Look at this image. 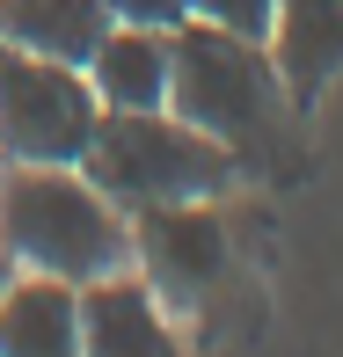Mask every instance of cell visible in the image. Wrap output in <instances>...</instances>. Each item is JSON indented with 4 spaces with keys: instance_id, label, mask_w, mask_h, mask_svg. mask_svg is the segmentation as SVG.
<instances>
[{
    "instance_id": "obj_1",
    "label": "cell",
    "mask_w": 343,
    "mask_h": 357,
    "mask_svg": "<svg viewBox=\"0 0 343 357\" xmlns=\"http://www.w3.org/2000/svg\"><path fill=\"white\" fill-rule=\"evenodd\" d=\"M0 248L22 270L88 284L132 263V212H117L80 168L0 160Z\"/></svg>"
},
{
    "instance_id": "obj_2",
    "label": "cell",
    "mask_w": 343,
    "mask_h": 357,
    "mask_svg": "<svg viewBox=\"0 0 343 357\" xmlns=\"http://www.w3.org/2000/svg\"><path fill=\"white\" fill-rule=\"evenodd\" d=\"M168 44H175V59H168V109L175 117L212 132L234 160L277 146V132L292 117V95L270 66L263 37H234V29L205 22V15H183L168 29Z\"/></svg>"
},
{
    "instance_id": "obj_3",
    "label": "cell",
    "mask_w": 343,
    "mask_h": 357,
    "mask_svg": "<svg viewBox=\"0 0 343 357\" xmlns=\"http://www.w3.org/2000/svg\"><path fill=\"white\" fill-rule=\"evenodd\" d=\"M80 175L117 212H146V204H183V197H226L241 160L212 132L183 124L175 109H103L88 153H80Z\"/></svg>"
},
{
    "instance_id": "obj_4",
    "label": "cell",
    "mask_w": 343,
    "mask_h": 357,
    "mask_svg": "<svg viewBox=\"0 0 343 357\" xmlns=\"http://www.w3.org/2000/svg\"><path fill=\"white\" fill-rule=\"evenodd\" d=\"M95 102L88 66L37 59L0 44V160H44V168H80L95 139Z\"/></svg>"
},
{
    "instance_id": "obj_5",
    "label": "cell",
    "mask_w": 343,
    "mask_h": 357,
    "mask_svg": "<svg viewBox=\"0 0 343 357\" xmlns=\"http://www.w3.org/2000/svg\"><path fill=\"white\" fill-rule=\"evenodd\" d=\"M132 270L161 291L175 321L219 299L234 270V234H226L219 197H183V204H146L132 212Z\"/></svg>"
},
{
    "instance_id": "obj_6",
    "label": "cell",
    "mask_w": 343,
    "mask_h": 357,
    "mask_svg": "<svg viewBox=\"0 0 343 357\" xmlns=\"http://www.w3.org/2000/svg\"><path fill=\"white\" fill-rule=\"evenodd\" d=\"M80 350L95 357H161L175 350V314L132 263L80 284Z\"/></svg>"
},
{
    "instance_id": "obj_7",
    "label": "cell",
    "mask_w": 343,
    "mask_h": 357,
    "mask_svg": "<svg viewBox=\"0 0 343 357\" xmlns=\"http://www.w3.org/2000/svg\"><path fill=\"white\" fill-rule=\"evenodd\" d=\"M263 52L285 80L292 109H314V95L343 73V0H277Z\"/></svg>"
},
{
    "instance_id": "obj_8",
    "label": "cell",
    "mask_w": 343,
    "mask_h": 357,
    "mask_svg": "<svg viewBox=\"0 0 343 357\" xmlns=\"http://www.w3.org/2000/svg\"><path fill=\"white\" fill-rule=\"evenodd\" d=\"M80 350V284L15 270L0 291V357H73Z\"/></svg>"
},
{
    "instance_id": "obj_9",
    "label": "cell",
    "mask_w": 343,
    "mask_h": 357,
    "mask_svg": "<svg viewBox=\"0 0 343 357\" xmlns=\"http://www.w3.org/2000/svg\"><path fill=\"white\" fill-rule=\"evenodd\" d=\"M168 29L146 22H110L103 44L88 52V88L103 109H168Z\"/></svg>"
},
{
    "instance_id": "obj_10",
    "label": "cell",
    "mask_w": 343,
    "mask_h": 357,
    "mask_svg": "<svg viewBox=\"0 0 343 357\" xmlns=\"http://www.w3.org/2000/svg\"><path fill=\"white\" fill-rule=\"evenodd\" d=\"M110 22H117L110 0H0V44L66 59V66H88V52L103 44Z\"/></svg>"
},
{
    "instance_id": "obj_11",
    "label": "cell",
    "mask_w": 343,
    "mask_h": 357,
    "mask_svg": "<svg viewBox=\"0 0 343 357\" xmlns=\"http://www.w3.org/2000/svg\"><path fill=\"white\" fill-rule=\"evenodd\" d=\"M270 8H277V0H190V15L234 29V37H263V29H270Z\"/></svg>"
},
{
    "instance_id": "obj_12",
    "label": "cell",
    "mask_w": 343,
    "mask_h": 357,
    "mask_svg": "<svg viewBox=\"0 0 343 357\" xmlns=\"http://www.w3.org/2000/svg\"><path fill=\"white\" fill-rule=\"evenodd\" d=\"M117 22H146V29H175L190 15V0H110Z\"/></svg>"
},
{
    "instance_id": "obj_13",
    "label": "cell",
    "mask_w": 343,
    "mask_h": 357,
    "mask_svg": "<svg viewBox=\"0 0 343 357\" xmlns=\"http://www.w3.org/2000/svg\"><path fill=\"white\" fill-rule=\"evenodd\" d=\"M15 270H22V263H15V255L0 248V291H8V278H15Z\"/></svg>"
}]
</instances>
